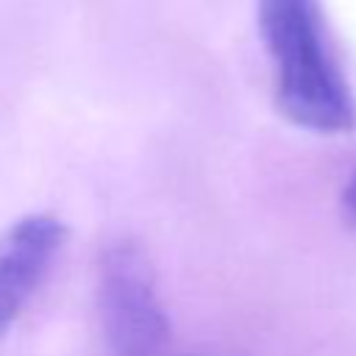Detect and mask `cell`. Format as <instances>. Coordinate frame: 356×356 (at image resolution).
I'll return each mask as SVG.
<instances>
[{
  "label": "cell",
  "mask_w": 356,
  "mask_h": 356,
  "mask_svg": "<svg viewBox=\"0 0 356 356\" xmlns=\"http://www.w3.org/2000/svg\"><path fill=\"white\" fill-rule=\"evenodd\" d=\"M259 31L275 70L281 114L306 131L356 125V97L328 50L317 0H259Z\"/></svg>",
  "instance_id": "1"
},
{
  "label": "cell",
  "mask_w": 356,
  "mask_h": 356,
  "mask_svg": "<svg viewBox=\"0 0 356 356\" xmlns=\"http://www.w3.org/2000/svg\"><path fill=\"white\" fill-rule=\"evenodd\" d=\"M345 209L350 214V220L356 222V175L350 178V184L345 186Z\"/></svg>",
  "instance_id": "4"
},
{
  "label": "cell",
  "mask_w": 356,
  "mask_h": 356,
  "mask_svg": "<svg viewBox=\"0 0 356 356\" xmlns=\"http://www.w3.org/2000/svg\"><path fill=\"white\" fill-rule=\"evenodd\" d=\"M64 239V222L44 211L28 214L6 231L0 242V339L39 289Z\"/></svg>",
  "instance_id": "3"
},
{
  "label": "cell",
  "mask_w": 356,
  "mask_h": 356,
  "mask_svg": "<svg viewBox=\"0 0 356 356\" xmlns=\"http://www.w3.org/2000/svg\"><path fill=\"white\" fill-rule=\"evenodd\" d=\"M97 314L114 356H156L170 320L156 295L150 261L136 239H117L100 256Z\"/></svg>",
  "instance_id": "2"
}]
</instances>
